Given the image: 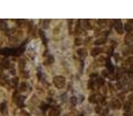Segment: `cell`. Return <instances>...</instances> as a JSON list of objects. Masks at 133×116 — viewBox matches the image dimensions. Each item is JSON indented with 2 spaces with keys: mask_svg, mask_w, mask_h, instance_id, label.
<instances>
[{
  "mask_svg": "<svg viewBox=\"0 0 133 116\" xmlns=\"http://www.w3.org/2000/svg\"><path fill=\"white\" fill-rule=\"evenodd\" d=\"M21 116H29V114H28L27 111H22V113H21Z\"/></svg>",
  "mask_w": 133,
  "mask_h": 116,
  "instance_id": "25",
  "label": "cell"
},
{
  "mask_svg": "<svg viewBox=\"0 0 133 116\" xmlns=\"http://www.w3.org/2000/svg\"><path fill=\"white\" fill-rule=\"evenodd\" d=\"M125 30L128 32V33H131L133 30V26L132 25H130V23H126V25H125Z\"/></svg>",
  "mask_w": 133,
  "mask_h": 116,
  "instance_id": "11",
  "label": "cell"
},
{
  "mask_svg": "<svg viewBox=\"0 0 133 116\" xmlns=\"http://www.w3.org/2000/svg\"><path fill=\"white\" fill-rule=\"evenodd\" d=\"M96 113H100V111H101V107H96Z\"/></svg>",
  "mask_w": 133,
  "mask_h": 116,
  "instance_id": "26",
  "label": "cell"
},
{
  "mask_svg": "<svg viewBox=\"0 0 133 116\" xmlns=\"http://www.w3.org/2000/svg\"><path fill=\"white\" fill-rule=\"evenodd\" d=\"M0 28H1L2 30H7V25H6L4 21H0Z\"/></svg>",
  "mask_w": 133,
  "mask_h": 116,
  "instance_id": "13",
  "label": "cell"
},
{
  "mask_svg": "<svg viewBox=\"0 0 133 116\" xmlns=\"http://www.w3.org/2000/svg\"><path fill=\"white\" fill-rule=\"evenodd\" d=\"M88 88H89V90H94V80L93 79L89 80V83H88Z\"/></svg>",
  "mask_w": 133,
  "mask_h": 116,
  "instance_id": "16",
  "label": "cell"
},
{
  "mask_svg": "<svg viewBox=\"0 0 133 116\" xmlns=\"http://www.w3.org/2000/svg\"><path fill=\"white\" fill-rule=\"evenodd\" d=\"M17 83H19V79H17V78H13V79H12L11 85L13 86V87H15L16 85H17Z\"/></svg>",
  "mask_w": 133,
  "mask_h": 116,
  "instance_id": "14",
  "label": "cell"
},
{
  "mask_svg": "<svg viewBox=\"0 0 133 116\" xmlns=\"http://www.w3.org/2000/svg\"><path fill=\"white\" fill-rule=\"evenodd\" d=\"M0 74H1V65H0Z\"/></svg>",
  "mask_w": 133,
  "mask_h": 116,
  "instance_id": "29",
  "label": "cell"
},
{
  "mask_svg": "<svg viewBox=\"0 0 133 116\" xmlns=\"http://www.w3.org/2000/svg\"><path fill=\"white\" fill-rule=\"evenodd\" d=\"M96 83H97V85H103V84H104V81H103V79H102V78H97Z\"/></svg>",
  "mask_w": 133,
  "mask_h": 116,
  "instance_id": "19",
  "label": "cell"
},
{
  "mask_svg": "<svg viewBox=\"0 0 133 116\" xmlns=\"http://www.w3.org/2000/svg\"><path fill=\"white\" fill-rule=\"evenodd\" d=\"M78 55H79L80 57H85L86 55H87V52H86L85 49H79L78 50Z\"/></svg>",
  "mask_w": 133,
  "mask_h": 116,
  "instance_id": "10",
  "label": "cell"
},
{
  "mask_svg": "<svg viewBox=\"0 0 133 116\" xmlns=\"http://www.w3.org/2000/svg\"><path fill=\"white\" fill-rule=\"evenodd\" d=\"M81 43H82V41H81L80 38H75V44H76V45H80Z\"/></svg>",
  "mask_w": 133,
  "mask_h": 116,
  "instance_id": "21",
  "label": "cell"
},
{
  "mask_svg": "<svg viewBox=\"0 0 133 116\" xmlns=\"http://www.w3.org/2000/svg\"><path fill=\"white\" fill-rule=\"evenodd\" d=\"M101 51H102L101 49H98V48H95V49L91 51V55H93V56H96V55H98V53L101 52Z\"/></svg>",
  "mask_w": 133,
  "mask_h": 116,
  "instance_id": "12",
  "label": "cell"
},
{
  "mask_svg": "<svg viewBox=\"0 0 133 116\" xmlns=\"http://www.w3.org/2000/svg\"><path fill=\"white\" fill-rule=\"evenodd\" d=\"M48 107H49V106L46 105V103H42V105H41V109L45 111V110H46V109H48Z\"/></svg>",
  "mask_w": 133,
  "mask_h": 116,
  "instance_id": "18",
  "label": "cell"
},
{
  "mask_svg": "<svg viewBox=\"0 0 133 116\" xmlns=\"http://www.w3.org/2000/svg\"><path fill=\"white\" fill-rule=\"evenodd\" d=\"M115 28H116V30H117L118 33H119V34H120V33L123 32V27H122V23H120V22L118 21L117 23H116V26H115Z\"/></svg>",
  "mask_w": 133,
  "mask_h": 116,
  "instance_id": "8",
  "label": "cell"
},
{
  "mask_svg": "<svg viewBox=\"0 0 133 116\" xmlns=\"http://www.w3.org/2000/svg\"><path fill=\"white\" fill-rule=\"evenodd\" d=\"M27 88H28V85H27L26 83H22V84L20 85V91H26Z\"/></svg>",
  "mask_w": 133,
  "mask_h": 116,
  "instance_id": "15",
  "label": "cell"
},
{
  "mask_svg": "<svg viewBox=\"0 0 133 116\" xmlns=\"http://www.w3.org/2000/svg\"><path fill=\"white\" fill-rule=\"evenodd\" d=\"M22 75H23V77H28V73H27V72H22Z\"/></svg>",
  "mask_w": 133,
  "mask_h": 116,
  "instance_id": "27",
  "label": "cell"
},
{
  "mask_svg": "<svg viewBox=\"0 0 133 116\" xmlns=\"http://www.w3.org/2000/svg\"><path fill=\"white\" fill-rule=\"evenodd\" d=\"M95 43L97 44V45H98V44H103V43H105V38H104V37H103V38H98Z\"/></svg>",
  "mask_w": 133,
  "mask_h": 116,
  "instance_id": "17",
  "label": "cell"
},
{
  "mask_svg": "<svg viewBox=\"0 0 133 116\" xmlns=\"http://www.w3.org/2000/svg\"><path fill=\"white\" fill-rule=\"evenodd\" d=\"M23 66H24V60H21L20 62V69H21V71L23 70Z\"/></svg>",
  "mask_w": 133,
  "mask_h": 116,
  "instance_id": "24",
  "label": "cell"
},
{
  "mask_svg": "<svg viewBox=\"0 0 133 116\" xmlns=\"http://www.w3.org/2000/svg\"><path fill=\"white\" fill-rule=\"evenodd\" d=\"M23 100H24V98H23V96H17V94L14 93V101H15V103L19 106L20 108H22V107L24 106V105H23Z\"/></svg>",
  "mask_w": 133,
  "mask_h": 116,
  "instance_id": "2",
  "label": "cell"
},
{
  "mask_svg": "<svg viewBox=\"0 0 133 116\" xmlns=\"http://www.w3.org/2000/svg\"><path fill=\"white\" fill-rule=\"evenodd\" d=\"M103 75H108V72H106V71H103Z\"/></svg>",
  "mask_w": 133,
  "mask_h": 116,
  "instance_id": "28",
  "label": "cell"
},
{
  "mask_svg": "<svg viewBox=\"0 0 133 116\" xmlns=\"http://www.w3.org/2000/svg\"><path fill=\"white\" fill-rule=\"evenodd\" d=\"M51 62H53V57L52 56H49V58H48V62H46V64H50Z\"/></svg>",
  "mask_w": 133,
  "mask_h": 116,
  "instance_id": "23",
  "label": "cell"
},
{
  "mask_svg": "<svg viewBox=\"0 0 133 116\" xmlns=\"http://www.w3.org/2000/svg\"><path fill=\"white\" fill-rule=\"evenodd\" d=\"M38 35L41 36V38H42V41L44 43H46V37H45V35H44V33H43V30H38Z\"/></svg>",
  "mask_w": 133,
  "mask_h": 116,
  "instance_id": "9",
  "label": "cell"
},
{
  "mask_svg": "<svg viewBox=\"0 0 133 116\" xmlns=\"http://www.w3.org/2000/svg\"><path fill=\"white\" fill-rule=\"evenodd\" d=\"M49 22H50V20H45V21H43V27H44V28H48Z\"/></svg>",
  "mask_w": 133,
  "mask_h": 116,
  "instance_id": "20",
  "label": "cell"
},
{
  "mask_svg": "<svg viewBox=\"0 0 133 116\" xmlns=\"http://www.w3.org/2000/svg\"><path fill=\"white\" fill-rule=\"evenodd\" d=\"M71 102H72L73 105H75V103H76V98H75V96H72V98H71Z\"/></svg>",
  "mask_w": 133,
  "mask_h": 116,
  "instance_id": "22",
  "label": "cell"
},
{
  "mask_svg": "<svg viewBox=\"0 0 133 116\" xmlns=\"http://www.w3.org/2000/svg\"><path fill=\"white\" fill-rule=\"evenodd\" d=\"M111 107H112V108H113V109H118V108H120V102H119V101H118V100L112 101Z\"/></svg>",
  "mask_w": 133,
  "mask_h": 116,
  "instance_id": "6",
  "label": "cell"
},
{
  "mask_svg": "<svg viewBox=\"0 0 133 116\" xmlns=\"http://www.w3.org/2000/svg\"><path fill=\"white\" fill-rule=\"evenodd\" d=\"M0 111H1L4 115L7 114V102H6V101L1 102V105H0Z\"/></svg>",
  "mask_w": 133,
  "mask_h": 116,
  "instance_id": "3",
  "label": "cell"
},
{
  "mask_svg": "<svg viewBox=\"0 0 133 116\" xmlns=\"http://www.w3.org/2000/svg\"><path fill=\"white\" fill-rule=\"evenodd\" d=\"M53 83H54V85L58 88H63L65 85H66V79H65L64 77H61V75H57V77L53 78Z\"/></svg>",
  "mask_w": 133,
  "mask_h": 116,
  "instance_id": "1",
  "label": "cell"
},
{
  "mask_svg": "<svg viewBox=\"0 0 133 116\" xmlns=\"http://www.w3.org/2000/svg\"><path fill=\"white\" fill-rule=\"evenodd\" d=\"M101 98V96H100ZM100 98H98V95L96 94H93L89 96V102H91V103H95V102H97V101L100 100Z\"/></svg>",
  "mask_w": 133,
  "mask_h": 116,
  "instance_id": "5",
  "label": "cell"
},
{
  "mask_svg": "<svg viewBox=\"0 0 133 116\" xmlns=\"http://www.w3.org/2000/svg\"><path fill=\"white\" fill-rule=\"evenodd\" d=\"M132 41H133V34L128 33L127 35H126V37H125V42H126V43H131Z\"/></svg>",
  "mask_w": 133,
  "mask_h": 116,
  "instance_id": "7",
  "label": "cell"
},
{
  "mask_svg": "<svg viewBox=\"0 0 133 116\" xmlns=\"http://www.w3.org/2000/svg\"><path fill=\"white\" fill-rule=\"evenodd\" d=\"M59 115V108L58 107H53L50 109V116H58Z\"/></svg>",
  "mask_w": 133,
  "mask_h": 116,
  "instance_id": "4",
  "label": "cell"
}]
</instances>
